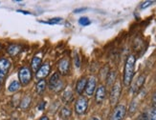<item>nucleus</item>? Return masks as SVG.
Returning a JSON list of instances; mask_svg holds the SVG:
<instances>
[{
	"label": "nucleus",
	"instance_id": "obj_1",
	"mask_svg": "<svg viewBox=\"0 0 156 120\" xmlns=\"http://www.w3.org/2000/svg\"><path fill=\"white\" fill-rule=\"evenodd\" d=\"M135 63H136V57L133 55L127 57L126 66H125V72H124V85L125 86H129L131 84L132 78L134 75Z\"/></svg>",
	"mask_w": 156,
	"mask_h": 120
},
{
	"label": "nucleus",
	"instance_id": "obj_2",
	"mask_svg": "<svg viewBox=\"0 0 156 120\" xmlns=\"http://www.w3.org/2000/svg\"><path fill=\"white\" fill-rule=\"evenodd\" d=\"M18 77H19L20 84L23 86L28 85L32 79L31 70L28 68V67H23V68H21L18 72Z\"/></svg>",
	"mask_w": 156,
	"mask_h": 120
},
{
	"label": "nucleus",
	"instance_id": "obj_3",
	"mask_svg": "<svg viewBox=\"0 0 156 120\" xmlns=\"http://www.w3.org/2000/svg\"><path fill=\"white\" fill-rule=\"evenodd\" d=\"M88 107V100L84 96H80L75 104V111L78 115H84Z\"/></svg>",
	"mask_w": 156,
	"mask_h": 120
},
{
	"label": "nucleus",
	"instance_id": "obj_4",
	"mask_svg": "<svg viewBox=\"0 0 156 120\" xmlns=\"http://www.w3.org/2000/svg\"><path fill=\"white\" fill-rule=\"evenodd\" d=\"M126 113V109L124 105H118L115 107L109 120H123Z\"/></svg>",
	"mask_w": 156,
	"mask_h": 120
},
{
	"label": "nucleus",
	"instance_id": "obj_5",
	"mask_svg": "<svg viewBox=\"0 0 156 120\" xmlns=\"http://www.w3.org/2000/svg\"><path fill=\"white\" fill-rule=\"evenodd\" d=\"M62 82L60 81V78H59V75L58 73H54L52 75V77L50 78L49 80V87L50 89L53 90V91H59L60 89L62 88Z\"/></svg>",
	"mask_w": 156,
	"mask_h": 120
},
{
	"label": "nucleus",
	"instance_id": "obj_6",
	"mask_svg": "<svg viewBox=\"0 0 156 120\" xmlns=\"http://www.w3.org/2000/svg\"><path fill=\"white\" fill-rule=\"evenodd\" d=\"M120 95H121V84L118 82L113 86L111 92H110V103H111V105L115 106L118 103V100L120 98Z\"/></svg>",
	"mask_w": 156,
	"mask_h": 120
},
{
	"label": "nucleus",
	"instance_id": "obj_7",
	"mask_svg": "<svg viewBox=\"0 0 156 120\" xmlns=\"http://www.w3.org/2000/svg\"><path fill=\"white\" fill-rule=\"evenodd\" d=\"M11 67V62L8 59L6 58H1L0 59V78H2L6 76V75L8 73L9 70Z\"/></svg>",
	"mask_w": 156,
	"mask_h": 120
},
{
	"label": "nucleus",
	"instance_id": "obj_8",
	"mask_svg": "<svg viewBox=\"0 0 156 120\" xmlns=\"http://www.w3.org/2000/svg\"><path fill=\"white\" fill-rule=\"evenodd\" d=\"M50 70H51V67H50L49 63H44L43 65L40 66V68L37 72V75H36L37 78V79H43V78H45L47 75H49Z\"/></svg>",
	"mask_w": 156,
	"mask_h": 120
},
{
	"label": "nucleus",
	"instance_id": "obj_9",
	"mask_svg": "<svg viewBox=\"0 0 156 120\" xmlns=\"http://www.w3.org/2000/svg\"><path fill=\"white\" fill-rule=\"evenodd\" d=\"M95 89H96V78L95 77H90L87 80L86 83V87H85V92L88 96H92L93 93L95 92Z\"/></svg>",
	"mask_w": 156,
	"mask_h": 120
},
{
	"label": "nucleus",
	"instance_id": "obj_10",
	"mask_svg": "<svg viewBox=\"0 0 156 120\" xmlns=\"http://www.w3.org/2000/svg\"><path fill=\"white\" fill-rule=\"evenodd\" d=\"M69 60L66 59V58H63L59 61L58 63V72L60 75H67L69 72Z\"/></svg>",
	"mask_w": 156,
	"mask_h": 120
},
{
	"label": "nucleus",
	"instance_id": "obj_11",
	"mask_svg": "<svg viewBox=\"0 0 156 120\" xmlns=\"http://www.w3.org/2000/svg\"><path fill=\"white\" fill-rule=\"evenodd\" d=\"M106 95V90H105V86H100L99 88L96 91V95H95V99H96V102L101 104V102L104 101Z\"/></svg>",
	"mask_w": 156,
	"mask_h": 120
},
{
	"label": "nucleus",
	"instance_id": "obj_12",
	"mask_svg": "<svg viewBox=\"0 0 156 120\" xmlns=\"http://www.w3.org/2000/svg\"><path fill=\"white\" fill-rule=\"evenodd\" d=\"M7 52H8V53L11 56H16L21 52V46L17 44H12L8 47Z\"/></svg>",
	"mask_w": 156,
	"mask_h": 120
},
{
	"label": "nucleus",
	"instance_id": "obj_13",
	"mask_svg": "<svg viewBox=\"0 0 156 120\" xmlns=\"http://www.w3.org/2000/svg\"><path fill=\"white\" fill-rule=\"evenodd\" d=\"M145 80H146V77L145 75H140L137 79L136 81H135V84L133 85L132 87V91L133 92H138L140 91V89L143 87L144 83H145Z\"/></svg>",
	"mask_w": 156,
	"mask_h": 120
},
{
	"label": "nucleus",
	"instance_id": "obj_14",
	"mask_svg": "<svg viewBox=\"0 0 156 120\" xmlns=\"http://www.w3.org/2000/svg\"><path fill=\"white\" fill-rule=\"evenodd\" d=\"M86 83H87V80H86V78H84V77H83V78H80L79 81H78V83H77V85H76V92L79 93V95H83V92H84V90H85V87H86Z\"/></svg>",
	"mask_w": 156,
	"mask_h": 120
},
{
	"label": "nucleus",
	"instance_id": "obj_15",
	"mask_svg": "<svg viewBox=\"0 0 156 120\" xmlns=\"http://www.w3.org/2000/svg\"><path fill=\"white\" fill-rule=\"evenodd\" d=\"M144 120H156V108L152 107V108L148 109L143 115Z\"/></svg>",
	"mask_w": 156,
	"mask_h": 120
},
{
	"label": "nucleus",
	"instance_id": "obj_16",
	"mask_svg": "<svg viewBox=\"0 0 156 120\" xmlns=\"http://www.w3.org/2000/svg\"><path fill=\"white\" fill-rule=\"evenodd\" d=\"M31 66H32V70L34 72H37L38 69L40 68V66H41V58L39 56H35L32 60Z\"/></svg>",
	"mask_w": 156,
	"mask_h": 120
},
{
	"label": "nucleus",
	"instance_id": "obj_17",
	"mask_svg": "<svg viewBox=\"0 0 156 120\" xmlns=\"http://www.w3.org/2000/svg\"><path fill=\"white\" fill-rule=\"evenodd\" d=\"M45 88H46V81L44 79L39 80L37 84V92L40 95V93H42L44 92Z\"/></svg>",
	"mask_w": 156,
	"mask_h": 120
},
{
	"label": "nucleus",
	"instance_id": "obj_18",
	"mask_svg": "<svg viewBox=\"0 0 156 120\" xmlns=\"http://www.w3.org/2000/svg\"><path fill=\"white\" fill-rule=\"evenodd\" d=\"M70 116H71V111L68 108H66V107L62 108V111H60V117L63 120H68Z\"/></svg>",
	"mask_w": 156,
	"mask_h": 120
},
{
	"label": "nucleus",
	"instance_id": "obj_19",
	"mask_svg": "<svg viewBox=\"0 0 156 120\" xmlns=\"http://www.w3.org/2000/svg\"><path fill=\"white\" fill-rule=\"evenodd\" d=\"M19 89H20V82L19 81H12L8 88L9 92H17Z\"/></svg>",
	"mask_w": 156,
	"mask_h": 120
},
{
	"label": "nucleus",
	"instance_id": "obj_20",
	"mask_svg": "<svg viewBox=\"0 0 156 120\" xmlns=\"http://www.w3.org/2000/svg\"><path fill=\"white\" fill-rule=\"evenodd\" d=\"M73 98V93L71 91H66L64 93H63V100L67 103V102H70Z\"/></svg>",
	"mask_w": 156,
	"mask_h": 120
},
{
	"label": "nucleus",
	"instance_id": "obj_21",
	"mask_svg": "<svg viewBox=\"0 0 156 120\" xmlns=\"http://www.w3.org/2000/svg\"><path fill=\"white\" fill-rule=\"evenodd\" d=\"M31 103V98L29 96H26L23 100H22V102H21V108L22 109H26V108H28L29 105Z\"/></svg>",
	"mask_w": 156,
	"mask_h": 120
},
{
	"label": "nucleus",
	"instance_id": "obj_22",
	"mask_svg": "<svg viewBox=\"0 0 156 120\" xmlns=\"http://www.w3.org/2000/svg\"><path fill=\"white\" fill-rule=\"evenodd\" d=\"M115 78H116V72H110L109 75H108V76H107V84L111 85L115 81Z\"/></svg>",
	"mask_w": 156,
	"mask_h": 120
},
{
	"label": "nucleus",
	"instance_id": "obj_23",
	"mask_svg": "<svg viewBox=\"0 0 156 120\" xmlns=\"http://www.w3.org/2000/svg\"><path fill=\"white\" fill-rule=\"evenodd\" d=\"M79 23L81 25V26H88L90 24V20L88 19L87 17H81L80 18L79 20Z\"/></svg>",
	"mask_w": 156,
	"mask_h": 120
},
{
	"label": "nucleus",
	"instance_id": "obj_24",
	"mask_svg": "<svg viewBox=\"0 0 156 120\" xmlns=\"http://www.w3.org/2000/svg\"><path fill=\"white\" fill-rule=\"evenodd\" d=\"M62 18H58V17H56V18H52V19H50V21H48L47 23L48 24H58L60 21H62Z\"/></svg>",
	"mask_w": 156,
	"mask_h": 120
},
{
	"label": "nucleus",
	"instance_id": "obj_25",
	"mask_svg": "<svg viewBox=\"0 0 156 120\" xmlns=\"http://www.w3.org/2000/svg\"><path fill=\"white\" fill-rule=\"evenodd\" d=\"M153 3H154V1H147V2H144L143 4L141 5L140 8H141V9H146V8H147L148 6H151V5L153 4Z\"/></svg>",
	"mask_w": 156,
	"mask_h": 120
},
{
	"label": "nucleus",
	"instance_id": "obj_26",
	"mask_svg": "<svg viewBox=\"0 0 156 120\" xmlns=\"http://www.w3.org/2000/svg\"><path fill=\"white\" fill-rule=\"evenodd\" d=\"M45 102H42L41 104H40L39 106H38V110H40V111H41V110H43L44 109V107H45Z\"/></svg>",
	"mask_w": 156,
	"mask_h": 120
},
{
	"label": "nucleus",
	"instance_id": "obj_27",
	"mask_svg": "<svg viewBox=\"0 0 156 120\" xmlns=\"http://www.w3.org/2000/svg\"><path fill=\"white\" fill-rule=\"evenodd\" d=\"M86 9L85 8H80V9H77V10H75L74 11V12H76V13H79L80 12H83V11H85Z\"/></svg>",
	"mask_w": 156,
	"mask_h": 120
},
{
	"label": "nucleus",
	"instance_id": "obj_28",
	"mask_svg": "<svg viewBox=\"0 0 156 120\" xmlns=\"http://www.w3.org/2000/svg\"><path fill=\"white\" fill-rule=\"evenodd\" d=\"M152 103L153 104H156V92H154V95L152 96Z\"/></svg>",
	"mask_w": 156,
	"mask_h": 120
},
{
	"label": "nucleus",
	"instance_id": "obj_29",
	"mask_svg": "<svg viewBox=\"0 0 156 120\" xmlns=\"http://www.w3.org/2000/svg\"><path fill=\"white\" fill-rule=\"evenodd\" d=\"M39 120H49V119H48V117H47V116H42Z\"/></svg>",
	"mask_w": 156,
	"mask_h": 120
},
{
	"label": "nucleus",
	"instance_id": "obj_30",
	"mask_svg": "<svg viewBox=\"0 0 156 120\" xmlns=\"http://www.w3.org/2000/svg\"><path fill=\"white\" fill-rule=\"evenodd\" d=\"M18 12H22V13H25V15H29L30 12H23V11H17Z\"/></svg>",
	"mask_w": 156,
	"mask_h": 120
},
{
	"label": "nucleus",
	"instance_id": "obj_31",
	"mask_svg": "<svg viewBox=\"0 0 156 120\" xmlns=\"http://www.w3.org/2000/svg\"><path fill=\"white\" fill-rule=\"evenodd\" d=\"M89 120H101V119L99 117H91Z\"/></svg>",
	"mask_w": 156,
	"mask_h": 120
},
{
	"label": "nucleus",
	"instance_id": "obj_32",
	"mask_svg": "<svg viewBox=\"0 0 156 120\" xmlns=\"http://www.w3.org/2000/svg\"><path fill=\"white\" fill-rule=\"evenodd\" d=\"M137 120H144V118H143V116H141V117H139Z\"/></svg>",
	"mask_w": 156,
	"mask_h": 120
},
{
	"label": "nucleus",
	"instance_id": "obj_33",
	"mask_svg": "<svg viewBox=\"0 0 156 120\" xmlns=\"http://www.w3.org/2000/svg\"><path fill=\"white\" fill-rule=\"evenodd\" d=\"M2 85V78H0V87Z\"/></svg>",
	"mask_w": 156,
	"mask_h": 120
}]
</instances>
